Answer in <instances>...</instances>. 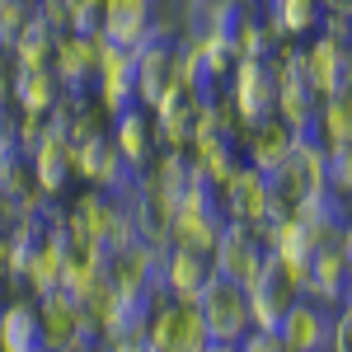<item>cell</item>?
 <instances>
[{
	"instance_id": "cell-5",
	"label": "cell",
	"mask_w": 352,
	"mask_h": 352,
	"mask_svg": "<svg viewBox=\"0 0 352 352\" xmlns=\"http://www.w3.org/2000/svg\"><path fill=\"white\" fill-rule=\"evenodd\" d=\"M197 305V315H202V324H207V338L212 343H240L244 333H249V300H244V287L235 282H226L212 272V282L202 287V296L192 300Z\"/></svg>"
},
{
	"instance_id": "cell-9",
	"label": "cell",
	"mask_w": 352,
	"mask_h": 352,
	"mask_svg": "<svg viewBox=\"0 0 352 352\" xmlns=\"http://www.w3.org/2000/svg\"><path fill=\"white\" fill-rule=\"evenodd\" d=\"M146 343L155 352H202L212 338L192 300H160L146 324Z\"/></svg>"
},
{
	"instance_id": "cell-25",
	"label": "cell",
	"mask_w": 352,
	"mask_h": 352,
	"mask_svg": "<svg viewBox=\"0 0 352 352\" xmlns=\"http://www.w3.org/2000/svg\"><path fill=\"white\" fill-rule=\"evenodd\" d=\"M320 14H324V0H268V19L277 24L282 38H305L320 28Z\"/></svg>"
},
{
	"instance_id": "cell-29",
	"label": "cell",
	"mask_w": 352,
	"mask_h": 352,
	"mask_svg": "<svg viewBox=\"0 0 352 352\" xmlns=\"http://www.w3.org/2000/svg\"><path fill=\"white\" fill-rule=\"evenodd\" d=\"M202 352H235V343H207Z\"/></svg>"
},
{
	"instance_id": "cell-6",
	"label": "cell",
	"mask_w": 352,
	"mask_h": 352,
	"mask_svg": "<svg viewBox=\"0 0 352 352\" xmlns=\"http://www.w3.org/2000/svg\"><path fill=\"white\" fill-rule=\"evenodd\" d=\"M207 258H212V272H217V277L244 287V282L258 272V263L268 258V240H263V230H254V226L226 221L221 235H217V244L207 249Z\"/></svg>"
},
{
	"instance_id": "cell-10",
	"label": "cell",
	"mask_w": 352,
	"mask_h": 352,
	"mask_svg": "<svg viewBox=\"0 0 352 352\" xmlns=\"http://www.w3.org/2000/svg\"><path fill=\"white\" fill-rule=\"evenodd\" d=\"M300 76L315 85V94L329 99V94H348V76H352V61H348V38H315V43H300L296 52Z\"/></svg>"
},
{
	"instance_id": "cell-18",
	"label": "cell",
	"mask_w": 352,
	"mask_h": 352,
	"mask_svg": "<svg viewBox=\"0 0 352 352\" xmlns=\"http://www.w3.org/2000/svg\"><path fill=\"white\" fill-rule=\"evenodd\" d=\"M151 0H104V19H99V43H109L118 52H132L151 38Z\"/></svg>"
},
{
	"instance_id": "cell-8",
	"label": "cell",
	"mask_w": 352,
	"mask_h": 352,
	"mask_svg": "<svg viewBox=\"0 0 352 352\" xmlns=\"http://www.w3.org/2000/svg\"><path fill=\"white\" fill-rule=\"evenodd\" d=\"M226 104L235 109V118H240L244 127L249 122H258V118H272V109H277V76H272L268 61H235L230 66V76H226Z\"/></svg>"
},
{
	"instance_id": "cell-26",
	"label": "cell",
	"mask_w": 352,
	"mask_h": 352,
	"mask_svg": "<svg viewBox=\"0 0 352 352\" xmlns=\"http://www.w3.org/2000/svg\"><path fill=\"white\" fill-rule=\"evenodd\" d=\"M329 352H352V310L348 305H338V315L329 320Z\"/></svg>"
},
{
	"instance_id": "cell-1",
	"label": "cell",
	"mask_w": 352,
	"mask_h": 352,
	"mask_svg": "<svg viewBox=\"0 0 352 352\" xmlns=\"http://www.w3.org/2000/svg\"><path fill=\"white\" fill-rule=\"evenodd\" d=\"M33 305H38V329H43V348L47 352H94L104 343L99 324L80 310V300H71L61 287L38 296Z\"/></svg>"
},
{
	"instance_id": "cell-24",
	"label": "cell",
	"mask_w": 352,
	"mask_h": 352,
	"mask_svg": "<svg viewBox=\"0 0 352 352\" xmlns=\"http://www.w3.org/2000/svg\"><path fill=\"white\" fill-rule=\"evenodd\" d=\"M310 136H315L324 151H352V104H348V94H329L324 104H320Z\"/></svg>"
},
{
	"instance_id": "cell-14",
	"label": "cell",
	"mask_w": 352,
	"mask_h": 352,
	"mask_svg": "<svg viewBox=\"0 0 352 352\" xmlns=\"http://www.w3.org/2000/svg\"><path fill=\"white\" fill-rule=\"evenodd\" d=\"M207 282H212V258H207V249L164 244V258H160L164 296H169V300H197Z\"/></svg>"
},
{
	"instance_id": "cell-28",
	"label": "cell",
	"mask_w": 352,
	"mask_h": 352,
	"mask_svg": "<svg viewBox=\"0 0 352 352\" xmlns=\"http://www.w3.org/2000/svg\"><path fill=\"white\" fill-rule=\"evenodd\" d=\"M10 268H14V254H10V230H0V282H10Z\"/></svg>"
},
{
	"instance_id": "cell-23",
	"label": "cell",
	"mask_w": 352,
	"mask_h": 352,
	"mask_svg": "<svg viewBox=\"0 0 352 352\" xmlns=\"http://www.w3.org/2000/svg\"><path fill=\"white\" fill-rule=\"evenodd\" d=\"M10 94L19 113H52L56 99L66 94V85L56 80L52 71H14L10 76Z\"/></svg>"
},
{
	"instance_id": "cell-16",
	"label": "cell",
	"mask_w": 352,
	"mask_h": 352,
	"mask_svg": "<svg viewBox=\"0 0 352 352\" xmlns=\"http://www.w3.org/2000/svg\"><path fill=\"white\" fill-rule=\"evenodd\" d=\"M292 146H296V132L282 122V118H258V122H249L240 132V160L249 169H258V174H272V169H282V160L292 155Z\"/></svg>"
},
{
	"instance_id": "cell-7",
	"label": "cell",
	"mask_w": 352,
	"mask_h": 352,
	"mask_svg": "<svg viewBox=\"0 0 352 352\" xmlns=\"http://www.w3.org/2000/svg\"><path fill=\"white\" fill-rule=\"evenodd\" d=\"M71 169H76V179L85 184H94V188L104 192H118V197H127L136 184V174L127 169V160L118 155V146L104 136H85V141H71Z\"/></svg>"
},
{
	"instance_id": "cell-31",
	"label": "cell",
	"mask_w": 352,
	"mask_h": 352,
	"mask_svg": "<svg viewBox=\"0 0 352 352\" xmlns=\"http://www.w3.org/2000/svg\"><path fill=\"white\" fill-rule=\"evenodd\" d=\"M240 5H249V0H240Z\"/></svg>"
},
{
	"instance_id": "cell-17",
	"label": "cell",
	"mask_w": 352,
	"mask_h": 352,
	"mask_svg": "<svg viewBox=\"0 0 352 352\" xmlns=\"http://www.w3.org/2000/svg\"><path fill=\"white\" fill-rule=\"evenodd\" d=\"M94 99L109 109V118L127 109H141L136 104V71H132V52H118L104 43V52H99V76H94Z\"/></svg>"
},
{
	"instance_id": "cell-30",
	"label": "cell",
	"mask_w": 352,
	"mask_h": 352,
	"mask_svg": "<svg viewBox=\"0 0 352 352\" xmlns=\"http://www.w3.org/2000/svg\"><path fill=\"white\" fill-rule=\"evenodd\" d=\"M5 305H10V292H5V282H0V315H5Z\"/></svg>"
},
{
	"instance_id": "cell-4",
	"label": "cell",
	"mask_w": 352,
	"mask_h": 352,
	"mask_svg": "<svg viewBox=\"0 0 352 352\" xmlns=\"http://www.w3.org/2000/svg\"><path fill=\"white\" fill-rule=\"evenodd\" d=\"M296 282H292V272L282 268L277 258H263L258 263V272L244 282V300H249V324L263 329V333H277V324H282V315L292 310V300H296Z\"/></svg>"
},
{
	"instance_id": "cell-21",
	"label": "cell",
	"mask_w": 352,
	"mask_h": 352,
	"mask_svg": "<svg viewBox=\"0 0 352 352\" xmlns=\"http://www.w3.org/2000/svg\"><path fill=\"white\" fill-rule=\"evenodd\" d=\"M0 352H47L33 296H10L5 315H0Z\"/></svg>"
},
{
	"instance_id": "cell-20",
	"label": "cell",
	"mask_w": 352,
	"mask_h": 352,
	"mask_svg": "<svg viewBox=\"0 0 352 352\" xmlns=\"http://www.w3.org/2000/svg\"><path fill=\"white\" fill-rule=\"evenodd\" d=\"M329 320H333V315H329L324 305L296 296V300H292V310L282 315V324H277V338H282V348H287V352H324Z\"/></svg>"
},
{
	"instance_id": "cell-15",
	"label": "cell",
	"mask_w": 352,
	"mask_h": 352,
	"mask_svg": "<svg viewBox=\"0 0 352 352\" xmlns=\"http://www.w3.org/2000/svg\"><path fill=\"white\" fill-rule=\"evenodd\" d=\"M221 212H226V221H240V226L263 230L268 226V174L240 164L226 179V188H221Z\"/></svg>"
},
{
	"instance_id": "cell-3",
	"label": "cell",
	"mask_w": 352,
	"mask_h": 352,
	"mask_svg": "<svg viewBox=\"0 0 352 352\" xmlns=\"http://www.w3.org/2000/svg\"><path fill=\"white\" fill-rule=\"evenodd\" d=\"M226 226V212H221V192L197 174L188 188L179 192L174 202V221H169V244H188V249H212Z\"/></svg>"
},
{
	"instance_id": "cell-27",
	"label": "cell",
	"mask_w": 352,
	"mask_h": 352,
	"mask_svg": "<svg viewBox=\"0 0 352 352\" xmlns=\"http://www.w3.org/2000/svg\"><path fill=\"white\" fill-rule=\"evenodd\" d=\"M235 352H287L282 348V338L277 333H263V329H249L240 343H235Z\"/></svg>"
},
{
	"instance_id": "cell-19",
	"label": "cell",
	"mask_w": 352,
	"mask_h": 352,
	"mask_svg": "<svg viewBox=\"0 0 352 352\" xmlns=\"http://www.w3.org/2000/svg\"><path fill=\"white\" fill-rule=\"evenodd\" d=\"M109 141L118 146V155L127 160V169L132 174H141L146 164L160 155V141H155V122H151V113L146 109H127L113 118L109 127Z\"/></svg>"
},
{
	"instance_id": "cell-11",
	"label": "cell",
	"mask_w": 352,
	"mask_h": 352,
	"mask_svg": "<svg viewBox=\"0 0 352 352\" xmlns=\"http://www.w3.org/2000/svg\"><path fill=\"white\" fill-rule=\"evenodd\" d=\"M174 43H179V38H169L164 28H151V38H146L141 47H132L136 104H141V109H151L164 89L174 85Z\"/></svg>"
},
{
	"instance_id": "cell-22",
	"label": "cell",
	"mask_w": 352,
	"mask_h": 352,
	"mask_svg": "<svg viewBox=\"0 0 352 352\" xmlns=\"http://www.w3.org/2000/svg\"><path fill=\"white\" fill-rule=\"evenodd\" d=\"M56 217V212H52ZM47 217V240L33 249V258L24 263V272H19V282L28 287V296H47V292H56L61 287V235H56V221Z\"/></svg>"
},
{
	"instance_id": "cell-12",
	"label": "cell",
	"mask_w": 352,
	"mask_h": 352,
	"mask_svg": "<svg viewBox=\"0 0 352 352\" xmlns=\"http://www.w3.org/2000/svg\"><path fill=\"white\" fill-rule=\"evenodd\" d=\"M169 296L160 292H113L109 305H104V315H99V338L104 343H122V338H146V324H151V315H155V305Z\"/></svg>"
},
{
	"instance_id": "cell-13",
	"label": "cell",
	"mask_w": 352,
	"mask_h": 352,
	"mask_svg": "<svg viewBox=\"0 0 352 352\" xmlns=\"http://www.w3.org/2000/svg\"><path fill=\"white\" fill-rule=\"evenodd\" d=\"M28 169H33V188L43 197H61L66 184L76 179V169H71V136L47 122V132L38 136L33 151H28Z\"/></svg>"
},
{
	"instance_id": "cell-2",
	"label": "cell",
	"mask_w": 352,
	"mask_h": 352,
	"mask_svg": "<svg viewBox=\"0 0 352 352\" xmlns=\"http://www.w3.org/2000/svg\"><path fill=\"white\" fill-rule=\"evenodd\" d=\"M348 277H352V230H333L324 244H315L310 263H305V287L300 296L315 305H348Z\"/></svg>"
}]
</instances>
